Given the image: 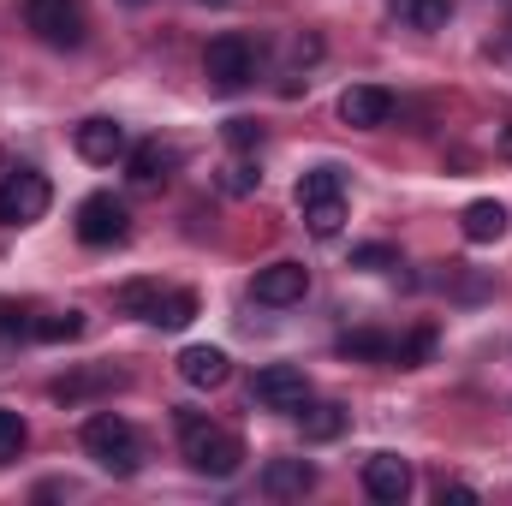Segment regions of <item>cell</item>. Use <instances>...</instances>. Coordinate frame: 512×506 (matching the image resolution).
<instances>
[{"label":"cell","instance_id":"obj_15","mask_svg":"<svg viewBox=\"0 0 512 506\" xmlns=\"http://www.w3.org/2000/svg\"><path fill=\"white\" fill-rule=\"evenodd\" d=\"M173 167H179V149H173V143H161V137H149V143L126 149V173L137 179V185H155V179H167Z\"/></svg>","mask_w":512,"mask_h":506},{"label":"cell","instance_id":"obj_14","mask_svg":"<svg viewBox=\"0 0 512 506\" xmlns=\"http://www.w3.org/2000/svg\"><path fill=\"white\" fill-rule=\"evenodd\" d=\"M179 376L191 381V387H221V381L233 376V358L221 346H185L179 352Z\"/></svg>","mask_w":512,"mask_h":506},{"label":"cell","instance_id":"obj_12","mask_svg":"<svg viewBox=\"0 0 512 506\" xmlns=\"http://www.w3.org/2000/svg\"><path fill=\"white\" fill-rule=\"evenodd\" d=\"M316 489V465H304V459H268L262 465V495H274V501H304Z\"/></svg>","mask_w":512,"mask_h":506},{"label":"cell","instance_id":"obj_26","mask_svg":"<svg viewBox=\"0 0 512 506\" xmlns=\"http://www.w3.org/2000/svg\"><path fill=\"white\" fill-rule=\"evenodd\" d=\"M24 441H30V423H24L18 411L0 405V465H12V459L24 453Z\"/></svg>","mask_w":512,"mask_h":506},{"label":"cell","instance_id":"obj_6","mask_svg":"<svg viewBox=\"0 0 512 506\" xmlns=\"http://www.w3.org/2000/svg\"><path fill=\"white\" fill-rule=\"evenodd\" d=\"M126 233H131V215H126V203L120 197H108V191H96V197H84L78 203V239L84 245H126Z\"/></svg>","mask_w":512,"mask_h":506},{"label":"cell","instance_id":"obj_13","mask_svg":"<svg viewBox=\"0 0 512 506\" xmlns=\"http://www.w3.org/2000/svg\"><path fill=\"white\" fill-rule=\"evenodd\" d=\"M507 203H495V197H477V203H465V215H459V233L471 239V245H495V239H507Z\"/></svg>","mask_w":512,"mask_h":506},{"label":"cell","instance_id":"obj_16","mask_svg":"<svg viewBox=\"0 0 512 506\" xmlns=\"http://www.w3.org/2000/svg\"><path fill=\"white\" fill-rule=\"evenodd\" d=\"M298 423H304V441H334V435H346L352 411H346V405H334V399H322V405H310V399H304Z\"/></svg>","mask_w":512,"mask_h":506},{"label":"cell","instance_id":"obj_18","mask_svg":"<svg viewBox=\"0 0 512 506\" xmlns=\"http://www.w3.org/2000/svg\"><path fill=\"white\" fill-rule=\"evenodd\" d=\"M387 12H393L405 30H441L453 6H447V0H387Z\"/></svg>","mask_w":512,"mask_h":506},{"label":"cell","instance_id":"obj_4","mask_svg":"<svg viewBox=\"0 0 512 506\" xmlns=\"http://www.w3.org/2000/svg\"><path fill=\"white\" fill-rule=\"evenodd\" d=\"M48 203H54V191L36 167H18V173L0 179V227H30V221L48 215Z\"/></svg>","mask_w":512,"mask_h":506},{"label":"cell","instance_id":"obj_25","mask_svg":"<svg viewBox=\"0 0 512 506\" xmlns=\"http://www.w3.org/2000/svg\"><path fill=\"white\" fill-rule=\"evenodd\" d=\"M155 304H161V280H126V286H120V310H126V316H143V322H149Z\"/></svg>","mask_w":512,"mask_h":506},{"label":"cell","instance_id":"obj_34","mask_svg":"<svg viewBox=\"0 0 512 506\" xmlns=\"http://www.w3.org/2000/svg\"><path fill=\"white\" fill-rule=\"evenodd\" d=\"M126 6H143V0H126Z\"/></svg>","mask_w":512,"mask_h":506},{"label":"cell","instance_id":"obj_17","mask_svg":"<svg viewBox=\"0 0 512 506\" xmlns=\"http://www.w3.org/2000/svg\"><path fill=\"white\" fill-rule=\"evenodd\" d=\"M340 358H364V364H393V340L382 328H352L340 334Z\"/></svg>","mask_w":512,"mask_h":506},{"label":"cell","instance_id":"obj_28","mask_svg":"<svg viewBox=\"0 0 512 506\" xmlns=\"http://www.w3.org/2000/svg\"><path fill=\"white\" fill-rule=\"evenodd\" d=\"M36 322H30V310L24 304H12V298H0V340H18V334H30Z\"/></svg>","mask_w":512,"mask_h":506},{"label":"cell","instance_id":"obj_24","mask_svg":"<svg viewBox=\"0 0 512 506\" xmlns=\"http://www.w3.org/2000/svg\"><path fill=\"white\" fill-rule=\"evenodd\" d=\"M429 352H435V328H417V334L393 340V364H399V370H417V364H429Z\"/></svg>","mask_w":512,"mask_h":506},{"label":"cell","instance_id":"obj_19","mask_svg":"<svg viewBox=\"0 0 512 506\" xmlns=\"http://www.w3.org/2000/svg\"><path fill=\"white\" fill-rule=\"evenodd\" d=\"M120 370H108V364H102V370H78V376H66V381H54V399H60V405H78V399H84V393H102V387H120Z\"/></svg>","mask_w":512,"mask_h":506},{"label":"cell","instance_id":"obj_5","mask_svg":"<svg viewBox=\"0 0 512 506\" xmlns=\"http://www.w3.org/2000/svg\"><path fill=\"white\" fill-rule=\"evenodd\" d=\"M24 24L48 48H78L84 42V0H24Z\"/></svg>","mask_w":512,"mask_h":506},{"label":"cell","instance_id":"obj_3","mask_svg":"<svg viewBox=\"0 0 512 506\" xmlns=\"http://www.w3.org/2000/svg\"><path fill=\"white\" fill-rule=\"evenodd\" d=\"M203 78H209L215 90H245L256 78V42L239 36V30L215 36V42L203 48Z\"/></svg>","mask_w":512,"mask_h":506},{"label":"cell","instance_id":"obj_30","mask_svg":"<svg viewBox=\"0 0 512 506\" xmlns=\"http://www.w3.org/2000/svg\"><path fill=\"white\" fill-rule=\"evenodd\" d=\"M256 179H262V173H256L251 161H233V167H227V191H239V197L256 191Z\"/></svg>","mask_w":512,"mask_h":506},{"label":"cell","instance_id":"obj_10","mask_svg":"<svg viewBox=\"0 0 512 506\" xmlns=\"http://www.w3.org/2000/svg\"><path fill=\"white\" fill-rule=\"evenodd\" d=\"M340 120L358 131H376L393 120V90H382V84H352L346 96H340Z\"/></svg>","mask_w":512,"mask_h":506},{"label":"cell","instance_id":"obj_9","mask_svg":"<svg viewBox=\"0 0 512 506\" xmlns=\"http://www.w3.org/2000/svg\"><path fill=\"white\" fill-rule=\"evenodd\" d=\"M364 495L382 501V506H399L411 495V465L399 453H370L364 459Z\"/></svg>","mask_w":512,"mask_h":506},{"label":"cell","instance_id":"obj_8","mask_svg":"<svg viewBox=\"0 0 512 506\" xmlns=\"http://www.w3.org/2000/svg\"><path fill=\"white\" fill-rule=\"evenodd\" d=\"M251 292H256V304H268V310L304 304V292H310V268H304V262H268V268H256Z\"/></svg>","mask_w":512,"mask_h":506},{"label":"cell","instance_id":"obj_31","mask_svg":"<svg viewBox=\"0 0 512 506\" xmlns=\"http://www.w3.org/2000/svg\"><path fill=\"white\" fill-rule=\"evenodd\" d=\"M435 501H441V506H471V501H477V489H471V483H441V489H435Z\"/></svg>","mask_w":512,"mask_h":506},{"label":"cell","instance_id":"obj_23","mask_svg":"<svg viewBox=\"0 0 512 506\" xmlns=\"http://www.w3.org/2000/svg\"><path fill=\"white\" fill-rule=\"evenodd\" d=\"M84 334V310H60V316H42L36 328H30V340H42V346H66V340H78Z\"/></svg>","mask_w":512,"mask_h":506},{"label":"cell","instance_id":"obj_27","mask_svg":"<svg viewBox=\"0 0 512 506\" xmlns=\"http://www.w3.org/2000/svg\"><path fill=\"white\" fill-rule=\"evenodd\" d=\"M352 268H370V274L399 268V251H393V245H358V251H352Z\"/></svg>","mask_w":512,"mask_h":506},{"label":"cell","instance_id":"obj_29","mask_svg":"<svg viewBox=\"0 0 512 506\" xmlns=\"http://www.w3.org/2000/svg\"><path fill=\"white\" fill-rule=\"evenodd\" d=\"M227 143H233V149H256V143H262V126H256V120H227Z\"/></svg>","mask_w":512,"mask_h":506},{"label":"cell","instance_id":"obj_32","mask_svg":"<svg viewBox=\"0 0 512 506\" xmlns=\"http://www.w3.org/2000/svg\"><path fill=\"white\" fill-rule=\"evenodd\" d=\"M501 155H507V161H512V126L501 131Z\"/></svg>","mask_w":512,"mask_h":506},{"label":"cell","instance_id":"obj_2","mask_svg":"<svg viewBox=\"0 0 512 506\" xmlns=\"http://www.w3.org/2000/svg\"><path fill=\"white\" fill-rule=\"evenodd\" d=\"M84 453L108 477H137V465H143V441H137V429H131L120 411H96L84 423Z\"/></svg>","mask_w":512,"mask_h":506},{"label":"cell","instance_id":"obj_7","mask_svg":"<svg viewBox=\"0 0 512 506\" xmlns=\"http://www.w3.org/2000/svg\"><path fill=\"white\" fill-rule=\"evenodd\" d=\"M251 399H256V405H268V411H304L310 381H304L298 364H268V370H256Z\"/></svg>","mask_w":512,"mask_h":506},{"label":"cell","instance_id":"obj_1","mask_svg":"<svg viewBox=\"0 0 512 506\" xmlns=\"http://www.w3.org/2000/svg\"><path fill=\"white\" fill-rule=\"evenodd\" d=\"M173 423H179L185 465H191L197 477H239V465H245V441H239V435L215 429L203 411H173Z\"/></svg>","mask_w":512,"mask_h":506},{"label":"cell","instance_id":"obj_20","mask_svg":"<svg viewBox=\"0 0 512 506\" xmlns=\"http://www.w3.org/2000/svg\"><path fill=\"white\" fill-rule=\"evenodd\" d=\"M322 197H346V173H340L334 161H322V167H310V173L298 179V209H304V203H322Z\"/></svg>","mask_w":512,"mask_h":506},{"label":"cell","instance_id":"obj_22","mask_svg":"<svg viewBox=\"0 0 512 506\" xmlns=\"http://www.w3.org/2000/svg\"><path fill=\"white\" fill-rule=\"evenodd\" d=\"M304 227H310L316 239H340V227H346V197H322V203H304Z\"/></svg>","mask_w":512,"mask_h":506},{"label":"cell","instance_id":"obj_11","mask_svg":"<svg viewBox=\"0 0 512 506\" xmlns=\"http://www.w3.org/2000/svg\"><path fill=\"white\" fill-rule=\"evenodd\" d=\"M72 143H78V155L84 161H96V167H114L120 155H126V126L120 120H84V126L72 131Z\"/></svg>","mask_w":512,"mask_h":506},{"label":"cell","instance_id":"obj_33","mask_svg":"<svg viewBox=\"0 0 512 506\" xmlns=\"http://www.w3.org/2000/svg\"><path fill=\"white\" fill-rule=\"evenodd\" d=\"M209 6H227V0H209Z\"/></svg>","mask_w":512,"mask_h":506},{"label":"cell","instance_id":"obj_21","mask_svg":"<svg viewBox=\"0 0 512 506\" xmlns=\"http://www.w3.org/2000/svg\"><path fill=\"white\" fill-rule=\"evenodd\" d=\"M191 316H197V292H185V286H179V292H161V304L149 310V322L167 328V334H179Z\"/></svg>","mask_w":512,"mask_h":506}]
</instances>
